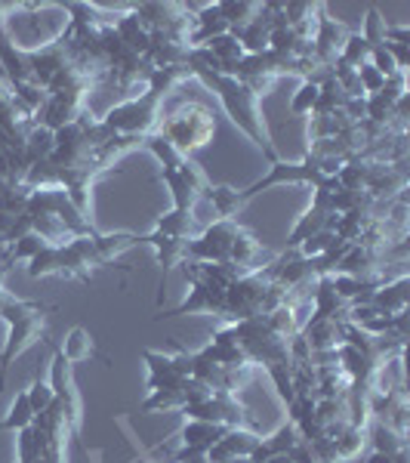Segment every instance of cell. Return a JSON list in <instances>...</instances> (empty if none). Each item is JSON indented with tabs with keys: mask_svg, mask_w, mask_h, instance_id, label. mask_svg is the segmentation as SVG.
Here are the masks:
<instances>
[{
	"mask_svg": "<svg viewBox=\"0 0 410 463\" xmlns=\"http://www.w3.org/2000/svg\"><path fill=\"white\" fill-rule=\"evenodd\" d=\"M34 423V411H32V402H28V392L22 390L13 395L10 408H6V417L0 420V432H22Z\"/></svg>",
	"mask_w": 410,
	"mask_h": 463,
	"instance_id": "obj_23",
	"label": "cell"
},
{
	"mask_svg": "<svg viewBox=\"0 0 410 463\" xmlns=\"http://www.w3.org/2000/svg\"><path fill=\"white\" fill-rule=\"evenodd\" d=\"M331 442H333V448H337L340 460L346 463V460H352V458H358V454L364 451V445H368V430L346 423V427H340L337 432H333Z\"/></svg>",
	"mask_w": 410,
	"mask_h": 463,
	"instance_id": "obj_24",
	"label": "cell"
},
{
	"mask_svg": "<svg viewBox=\"0 0 410 463\" xmlns=\"http://www.w3.org/2000/svg\"><path fill=\"white\" fill-rule=\"evenodd\" d=\"M163 99H167V96L154 93V90H145V93L124 99L121 106H111L99 121L106 124L111 133H117V137H152L161 127Z\"/></svg>",
	"mask_w": 410,
	"mask_h": 463,
	"instance_id": "obj_4",
	"label": "cell"
},
{
	"mask_svg": "<svg viewBox=\"0 0 410 463\" xmlns=\"http://www.w3.org/2000/svg\"><path fill=\"white\" fill-rule=\"evenodd\" d=\"M228 463H253L250 458H235V460H228Z\"/></svg>",
	"mask_w": 410,
	"mask_h": 463,
	"instance_id": "obj_42",
	"label": "cell"
},
{
	"mask_svg": "<svg viewBox=\"0 0 410 463\" xmlns=\"http://www.w3.org/2000/svg\"><path fill=\"white\" fill-rule=\"evenodd\" d=\"M143 244L154 250L158 257V266H161V285L158 290L163 294V285H167V275L173 266H182L185 257H189V238H167V235H158V232H148L143 235Z\"/></svg>",
	"mask_w": 410,
	"mask_h": 463,
	"instance_id": "obj_10",
	"label": "cell"
},
{
	"mask_svg": "<svg viewBox=\"0 0 410 463\" xmlns=\"http://www.w3.org/2000/svg\"><path fill=\"white\" fill-rule=\"evenodd\" d=\"M386 25H389V22L379 16L377 6H368V16H364V28H361L358 34H361L364 41L370 43V50H374V47H383V43H386Z\"/></svg>",
	"mask_w": 410,
	"mask_h": 463,
	"instance_id": "obj_32",
	"label": "cell"
},
{
	"mask_svg": "<svg viewBox=\"0 0 410 463\" xmlns=\"http://www.w3.org/2000/svg\"><path fill=\"white\" fill-rule=\"evenodd\" d=\"M16 463H19V460H16Z\"/></svg>",
	"mask_w": 410,
	"mask_h": 463,
	"instance_id": "obj_44",
	"label": "cell"
},
{
	"mask_svg": "<svg viewBox=\"0 0 410 463\" xmlns=\"http://www.w3.org/2000/svg\"><path fill=\"white\" fill-rule=\"evenodd\" d=\"M139 463H143V460H139ZM154 463H161V460H154Z\"/></svg>",
	"mask_w": 410,
	"mask_h": 463,
	"instance_id": "obj_43",
	"label": "cell"
},
{
	"mask_svg": "<svg viewBox=\"0 0 410 463\" xmlns=\"http://www.w3.org/2000/svg\"><path fill=\"white\" fill-rule=\"evenodd\" d=\"M47 312H53V306L37 303V300H22L10 318H6V343L0 349V392H4L6 374H10L13 362L22 358L34 343L47 337Z\"/></svg>",
	"mask_w": 410,
	"mask_h": 463,
	"instance_id": "obj_2",
	"label": "cell"
},
{
	"mask_svg": "<svg viewBox=\"0 0 410 463\" xmlns=\"http://www.w3.org/2000/svg\"><path fill=\"white\" fill-rule=\"evenodd\" d=\"M189 405L185 399V380L176 386H163V390H152L148 399L139 405V414H161V411H182Z\"/></svg>",
	"mask_w": 410,
	"mask_h": 463,
	"instance_id": "obj_20",
	"label": "cell"
},
{
	"mask_svg": "<svg viewBox=\"0 0 410 463\" xmlns=\"http://www.w3.org/2000/svg\"><path fill=\"white\" fill-rule=\"evenodd\" d=\"M368 59H370V43L364 41L358 32H352L346 37V43H342V50H340V62L358 71L364 62H368Z\"/></svg>",
	"mask_w": 410,
	"mask_h": 463,
	"instance_id": "obj_31",
	"label": "cell"
},
{
	"mask_svg": "<svg viewBox=\"0 0 410 463\" xmlns=\"http://www.w3.org/2000/svg\"><path fill=\"white\" fill-rule=\"evenodd\" d=\"M6 275H10V266H6V263H0V290H4V281H6Z\"/></svg>",
	"mask_w": 410,
	"mask_h": 463,
	"instance_id": "obj_41",
	"label": "cell"
},
{
	"mask_svg": "<svg viewBox=\"0 0 410 463\" xmlns=\"http://www.w3.org/2000/svg\"><path fill=\"white\" fill-rule=\"evenodd\" d=\"M228 32H232V25H228V22L216 13V4H204L195 13V25H191V32H189V47L191 50L207 47L213 37H222Z\"/></svg>",
	"mask_w": 410,
	"mask_h": 463,
	"instance_id": "obj_13",
	"label": "cell"
},
{
	"mask_svg": "<svg viewBox=\"0 0 410 463\" xmlns=\"http://www.w3.org/2000/svg\"><path fill=\"white\" fill-rule=\"evenodd\" d=\"M25 275L32 281L41 279H59V244H47L37 257L25 263Z\"/></svg>",
	"mask_w": 410,
	"mask_h": 463,
	"instance_id": "obj_28",
	"label": "cell"
},
{
	"mask_svg": "<svg viewBox=\"0 0 410 463\" xmlns=\"http://www.w3.org/2000/svg\"><path fill=\"white\" fill-rule=\"evenodd\" d=\"M143 362L148 368L145 377V390H163V386H176L182 380L195 377V362H191V353L185 346L176 343V355H163L158 349H143Z\"/></svg>",
	"mask_w": 410,
	"mask_h": 463,
	"instance_id": "obj_6",
	"label": "cell"
},
{
	"mask_svg": "<svg viewBox=\"0 0 410 463\" xmlns=\"http://www.w3.org/2000/svg\"><path fill=\"white\" fill-rule=\"evenodd\" d=\"M370 303H374L383 316H398V312H405L410 306V279L407 275H398L395 281H383Z\"/></svg>",
	"mask_w": 410,
	"mask_h": 463,
	"instance_id": "obj_16",
	"label": "cell"
},
{
	"mask_svg": "<svg viewBox=\"0 0 410 463\" xmlns=\"http://www.w3.org/2000/svg\"><path fill=\"white\" fill-rule=\"evenodd\" d=\"M93 244H96V253H99L102 266H111L121 253H126L130 248H139L143 235H139V232H96Z\"/></svg>",
	"mask_w": 410,
	"mask_h": 463,
	"instance_id": "obj_15",
	"label": "cell"
},
{
	"mask_svg": "<svg viewBox=\"0 0 410 463\" xmlns=\"http://www.w3.org/2000/svg\"><path fill=\"white\" fill-rule=\"evenodd\" d=\"M204 198L210 201V207L216 211V220H235L244 211L241 189H235V185H210L204 192Z\"/></svg>",
	"mask_w": 410,
	"mask_h": 463,
	"instance_id": "obj_21",
	"label": "cell"
},
{
	"mask_svg": "<svg viewBox=\"0 0 410 463\" xmlns=\"http://www.w3.org/2000/svg\"><path fill=\"white\" fill-rule=\"evenodd\" d=\"M256 10H259V4H250V0H219V4H216V13L232 28L247 25V22L256 16Z\"/></svg>",
	"mask_w": 410,
	"mask_h": 463,
	"instance_id": "obj_30",
	"label": "cell"
},
{
	"mask_svg": "<svg viewBox=\"0 0 410 463\" xmlns=\"http://www.w3.org/2000/svg\"><path fill=\"white\" fill-rule=\"evenodd\" d=\"M358 84H361L364 96H377V93H383L386 78H383V74H379L370 62H364L361 69H358Z\"/></svg>",
	"mask_w": 410,
	"mask_h": 463,
	"instance_id": "obj_35",
	"label": "cell"
},
{
	"mask_svg": "<svg viewBox=\"0 0 410 463\" xmlns=\"http://www.w3.org/2000/svg\"><path fill=\"white\" fill-rule=\"evenodd\" d=\"M300 337L309 343L312 353H327V349H337L346 343V321L312 316L309 325L300 331Z\"/></svg>",
	"mask_w": 410,
	"mask_h": 463,
	"instance_id": "obj_11",
	"label": "cell"
},
{
	"mask_svg": "<svg viewBox=\"0 0 410 463\" xmlns=\"http://www.w3.org/2000/svg\"><path fill=\"white\" fill-rule=\"evenodd\" d=\"M259 439H263V436L250 432L247 427L226 430V436H222L219 442H216L210 451H207V460H210V463H228V460H235V458H250V454L256 451Z\"/></svg>",
	"mask_w": 410,
	"mask_h": 463,
	"instance_id": "obj_12",
	"label": "cell"
},
{
	"mask_svg": "<svg viewBox=\"0 0 410 463\" xmlns=\"http://www.w3.org/2000/svg\"><path fill=\"white\" fill-rule=\"evenodd\" d=\"M53 148H56L53 133L43 130V127H34V130L25 137V164H28V170H32L34 164L47 161L50 155H53Z\"/></svg>",
	"mask_w": 410,
	"mask_h": 463,
	"instance_id": "obj_27",
	"label": "cell"
},
{
	"mask_svg": "<svg viewBox=\"0 0 410 463\" xmlns=\"http://www.w3.org/2000/svg\"><path fill=\"white\" fill-rule=\"evenodd\" d=\"M263 463H294L290 454H272V458H266Z\"/></svg>",
	"mask_w": 410,
	"mask_h": 463,
	"instance_id": "obj_40",
	"label": "cell"
},
{
	"mask_svg": "<svg viewBox=\"0 0 410 463\" xmlns=\"http://www.w3.org/2000/svg\"><path fill=\"white\" fill-rule=\"evenodd\" d=\"M158 133L170 146H176L182 155H191V152H198V148L213 143L216 118L204 102H182L176 111L161 118Z\"/></svg>",
	"mask_w": 410,
	"mask_h": 463,
	"instance_id": "obj_3",
	"label": "cell"
},
{
	"mask_svg": "<svg viewBox=\"0 0 410 463\" xmlns=\"http://www.w3.org/2000/svg\"><path fill=\"white\" fill-rule=\"evenodd\" d=\"M62 355L69 358L71 364H80V362H89L96 355V346H93V337H89L87 327H71L69 337H65L62 346Z\"/></svg>",
	"mask_w": 410,
	"mask_h": 463,
	"instance_id": "obj_25",
	"label": "cell"
},
{
	"mask_svg": "<svg viewBox=\"0 0 410 463\" xmlns=\"http://www.w3.org/2000/svg\"><path fill=\"white\" fill-rule=\"evenodd\" d=\"M152 232L167 235V238H195V232H198L195 211H176V207H170L167 213L154 216V229Z\"/></svg>",
	"mask_w": 410,
	"mask_h": 463,
	"instance_id": "obj_19",
	"label": "cell"
},
{
	"mask_svg": "<svg viewBox=\"0 0 410 463\" xmlns=\"http://www.w3.org/2000/svg\"><path fill=\"white\" fill-rule=\"evenodd\" d=\"M133 6V4H130ZM115 34L121 37V41L126 43V47L133 50V53L145 56L148 47H152V34L145 32V25L139 22V16L133 10H126L124 16L115 19Z\"/></svg>",
	"mask_w": 410,
	"mask_h": 463,
	"instance_id": "obj_18",
	"label": "cell"
},
{
	"mask_svg": "<svg viewBox=\"0 0 410 463\" xmlns=\"http://www.w3.org/2000/svg\"><path fill=\"white\" fill-rule=\"evenodd\" d=\"M226 436V427H219V423H207V420H189L185 417L182 430L176 432V442L182 448H195V451H210V448L219 442V439Z\"/></svg>",
	"mask_w": 410,
	"mask_h": 463,
	"instance_id": "obj_14",
	"label": "cell"
},
{
	"mask_svg": "<svg viewBox=\"0 0 410 463\" xmlns=\"http://www.w3.org/2000/svg\"><path fill=\"white\" fill-rule=\"evenodd\" d=\"M349 34H352V32H349L346 22L331 19V16H327V10L321 6V13H318V25H315V37H312V47H315L318 62H321V65L337 62L340 50H342V43H346Z\"/></svg>",
	"mask_w": 410,
	"mask_h": 463,
	"instance_id": "obj_9",
	"label": "cell"
},
{
	"mask_svg": "<svg viewBox=\"0 0 410 463\" xmlns=\"http://www.w3.org/2000/svg\"><path fill=\"white\" fill-rule=\"evenodd\" d=\"M368 463H395L389 454H379V451H374V454H368Z\"/></svg>",
	"mask_w": 410,
	"mask_h": 463,
	"instance_id": "obj_39",
	"label": "cell"
},
{
	"mask_svg": "<svg viewBox=\"0 0 410 463\" xmlns=\"http://www.w3.org/2000/svg\"><path fill=\"white\" fill-rule=\"evenodd\" d=\"M327 185L321 189H315V195H312V204L309 211L300 216V222L294 226V232L287 235V250H296L303 241H309L312 235H318V232L331 229V222L337 220V213L331 211V204H327Z\"/></svg>",
	"mask_w": 410,
	"mask_h": 463,
	"instance_id": "obj_8",
	"label": "cell"
},
{
	"mask_svg": "<svg viewBox=\"0 0 410 463\" xmlns=\"http://www.w3.org/2000/svg\"><path fill=\"white\" fill-rule=\"evenodd\" d=\"M368 62L374 65V69H377L379 74H383V78H392V74L398 71V69H395V59H392L389 53H386V47H374V50H370V59H368Z\"/></svg>",
	"mask_w": 410,
	"mask_h": 463,
	"instance_id": "obj_36",
	"label": "cell"
},
{
	"mask_svg": "<svg viewBox=\"0 0 410 463\" xmlns=\"http://www.w3.org/2000/svg\"><path fill=\"white\" fill-rule=\"evenodd\" d=\"M13 226H16V213H10V211H4V207H0V244L10 241Z\"/></svg>",
	"mask_w": 410,
	"mask_h": 463,
	"instance_id": "obj_38",
	"label": "cell"
},
{
	"mask_svg": "<svg viewBox=\"0 0 410 463\" xmlns=\"http://www.w3.org/2000/svg\"><path fill=\"white\" fill-rule=\"evenodd\" d=\"M386 43H405L410 47V25H386Z\"/></svg>",
	"mask_w": 410,
	"mask_h": 463,
	"instance_id": "obj_37",
	"label": "cell"
},
{
	"mask_svg": "<svg viewBox=\"0 0 410 463\" xmlns=\"http://www.w3.org/2000/svg\"><path fill=\"white\" fill-rule=\"evenodd\" d=\"M318 106V84H312V80H303L300 90H296L294 102H290V111L294 115H312Z\"/></svg>",
	"mask_w": 410,
	"mask_h": 463,
	"instance_id": "obj_34",
	"label": "cell"
},
{
	"mask_svg": "<svg viewBox=\"0 0 410 463\" xmlns=\"http://www.w3.org/2000/svg\"><path fill=\"white\" fill-rule=\"evenodd\" d=\"M300 442H303L300 430H296L290 420H284L278 430L272 432V436L259 439V445H256V451L250 454V460L253 463H263L266 458H272V454H290Z\"/></svg>",
	"mask_w": 410,
	"mask_h": 463,
	"instance_id": "obj_17",
	"label": "cell"
},
{
	"mask_svg": "<svg viewBox=\"0 0 410 463\" xmlns=\"http://www.w3.org/2000/svg\"><path fill=\"white\" fill-rule=\"evenodd\" d=\"M182 414L189 417V420L219 423V427H226V430L247 427L250 423V411L235 392H213L210 399L198 402V405H185Z\"/></svg>",
	"mask_w": 410,
	"mask_h": 463,
	"instance_id": "obj_7",
	"label": "cell"
},
{
	"mask_svg": "<svg viewBox=\"0 0 410 463\" xmlns=\"http://www.w3.org/2000/svg\"><path fill=\"white\" fill-rule=\"evenodd\" d=\"M368 442H374V451L389 454L392 460L407 458V439H405V436H398V432L389 430V427H383V423H377V427L370 430Z\"/></svg>",
	"mask_w": 410,
	"mask_h": 463,
	"instance_id": "obj_26",
	"label": "cell"
},
{
	"mask_svg": "<svg viewBox=\"0 0 410 463\" xmlns=\"http://www.w3.org/2000/svg\"><path fill=\"white\" fill-rule=\"evenodd\" d=\"M185 69H189L191 78H198L207 90H213L216 99H219L222 109H226V115L232 118V124L266 155L268 164L278 161V152H275V146H272V133H268L266 118H263V111H259V96L253 93L250 87H244L238 78L222 74L219 62H216L204 47L189 50Z\"/></svg>",
	"mask_w": 410,
	"mask_h": 463,
	"instance_id": "obj_1",
	"label": "cell"
},
{
	"mask_svg": "<svg viewBox=\"0 0 410 463\" xmlns=\"http://www.w3.org/2000/svg\"><path fill=\"white\" fill-rule=\"evenodd\" d=\"M50 386L56 392V405L62 408L65 420L71 427V436H80V423H84V402H80L78 383H74V364L62 355V349L53 353V362H50Z\"/></svg>",
	"mask_w": 410,
	"mask_h": 463,
	"instance_id": "obj_5",
	"label": "cell"
},
{
	"mask_svg": "<svg viewBox=\"0 0 410 463\" xmlns=\"http://www.w3.org/2000/svg\"><path fill=\"white\" fill-rule=\"evenodd\" d=\"M43 248H47V241H43L41 235H25V238H16V241L6 244V253L0 263H6L13 269V263H28L32 257H37Z\"/></svg>",
	"mask_w": 410,
	"mask_h": 463,
	"instance_id": "obj_29",
	"label": "cell"
},
{
	"mask_svg": "<svg viewBox=\"0 0 410 463\" xmlns=\"http://www.w3.org/2000/svg\"><path fill=\"white\" fill-rule=\"evenodd\" d=\"M28 402H32V411L34 414H41V411H47L50 405L56 402V392H53V386H50V380H32V386H28Z\"/></svg>",
	"mask_w": 410,
	"mask_h": 463,
	"instance_id": "obj_33",
	"label": "cell"
},
{
	"mask_svg": "<svg viewBox=\"0 0 410 463\" xmlns=\"http://www.w3.org/2000/svg\"><path fill=\"white\" fill-rule=\"evenodd\" d=\"M161 183L167 185V192H170V198H173V207L176 211H195V204L204 195L195 189V185H189L182 176H179V170H170V167H163L161 170Z\"/></svg>",
	"mask_w": 410,
	"mask_h": 463,
	"instance_id": "obj_22",
	"label": "cell"
}]
</instances>
